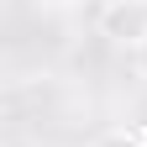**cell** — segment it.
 Returning <instances> with one entry per match:
<instances>
[{"label": "cell", "instance_id": "5b68a950", "mask_svg": "<svg viewBox=\"0 0 147 147\" xmlns=\"http://www.w3.org/2000/svg\"><path fill=\"white\" fill-rule=\"evenodd\" d=\"M37 5H74V0H37Z\"/></svg>", "mask_w": 147, "mask_h": 147}, {"label": "cell", "instance_id": "277c9868", "mask_svg": "<svg viewBox=\"0 0 147 147\" xmlns=\"http://www.w3.org/2000/svg\"><path fill=\"white\" fill-rule=\"evenodd\" d=\"M5 147H37V142H26V137H11V142H5Z\"/></svg>", "mask_w": 147, "mask_h": 147}, {"label": "cell", "instance_id": "7a4b0ae2", "mask_svg": "<svg viewBox=\"0 0 147 147\" xmlns=\"http://www.w3.org/2000/svg\"><path fill=\"white\" fill-rule=\"evenodd\" d=\"M89 147H147V142H142V131H105V137H95Z\"/></svg>", "mask_w": 147, "mask_h": 147}, {"label": "cell", "instance_id": "3957f363", "mask_svg": "<svg viewBox=\"0 0 147 147\" xmlns=\"http://www.w3.org/2000/svg\"><path fill=\"white\" fill-rule=\"evenodd\" d=\"M131 63H137V79H147V42H142V47L131 53Z\"/></svg>", "mask_w": 147, "mask_h": 147}, {"label": "cell", "instance_id": "6da1fadb", "mask_svg": "<svg viewBox=\"0 0 147 147\" xmlns=\"http://www.w3.org/2000/svg\"><path fill=\"white\" fill-rule=\"evenodd\" d=\"M95 26H100L105 42L137 53V47L147 42V0H105L100 16H95Z\"/></svg>", "mask_w": 147, "mask_h": 147}]
</instances>
